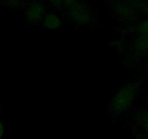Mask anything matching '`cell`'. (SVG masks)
Listing matches in <instances>:
<instances>
[{
  "instance_id": "cell-3",
  "label": "cell",
  "mask_w": 148,
  "mask_h": 139,
  "mask_svg": "<svg viewBox=\"0 0 148 139\" xmlns=\"http://www.w3.org/2000/svg\"><path fill=\"white\" fill-rule=\"evenodd\" d=\"M24 7L26 20L30 25L40 24L48 12L43 0H30Z\"/></svg>"
},
{
  "instance_id": "cell-6",
  "label": "cell",
  "mask_w": 148,
  "mask_h": 139,
  "mask_svg": "<svg viewBox=\"0 0 148 139\" xmlns=\"http://www.w3.org/2000/svg\"><path fill=\"white\" fill-rule=\"evenodd\" d=\"M135 120L148 134V112L139 111L135 114Z\"/></svg>"
},
{
  "instance_id": "cell-8",
  "label": "cell",
  "mask_w": 148,
  "mask_h": 139,
  "mask_svg": "<svg viewBox=\"0 0 148 139\" xmlns=\"http://www.w3.org/2000/svg\"><path fill=\"white\" fill-rule=\"evenodd\" d=\"M46 1H47L48 2L50 3V4L52 5V7L57 9V10H61V9H62V1H61V0H46Z\"/></svg>"
},
{
  "instance_id": "cell-7",
  "label": "cell",
  "mask_w": 148,
  "mask_h": 139,
  "mask_svg": "<svg viewBox=\"0 0 148 139\" xmlns=\"http://www.w3.org/2000/svg\"><path fill=\"white\" fill-rule=\"evenodd\" d=\"M0 2L5 7L14 10L21 9L25 6L23 0H0Z\"/></svg>"
},
{
  "instance_id": "cell-5",
  "label": "cell",
  "mask_w": 148,
  "mask_h": 139,
  "mask_svg": "<svg viewBox=\"0 0 148 139\" xmlns=\"http://www.w3.org/2000/svg\"><path fill=\"white\" fill-rule=\"evenodd\" d=\"M40 24L47 30H56L60 29L62 26L63 20L59 13L55 12H47Z\"/></svg>"
},
{
  "instance_id": "cell-2",
  "label": "cell",
  "mask_w": 148,
  "mask_h": 139,
  "mask_svg": "<svg viewBox=\"0 0 148 139\" xmlns=\"http://www.w3.org/2000/svg\"><path fill=\"white\" fill-rule=\"evenodd\" d=\"M62 9L66 11L68 18L78 26L90 25L93 15L90 7L82 0H61Z\"/></svg>"
},
{
  "instance_id": "cell-1",
  "label": "cell",
  "mask_w": 148,
  "mask_h": 139,
  "mask_svg": "<svg viewBox=\"0 0 148 139\" xmlns=\"http://www.w3.org/2000/svg\"><path fill=\"white\" fill-rule=\"evenodd\" d=\"M137 93V85L134 83H128L121 87L110 102L108 109L109 114L112 117L125 114L134 104Z\"/></svg>"
},
{
  "instance_id": "cell-4",
  "label": "cell",
  "mask_w": 148,
  "mask_h": 139,
  "mask_svg": "<svg viewBox=\"0 0 148 139\" xmlns=\"http://www.w3.org/2000/svg\"><path fill=\"white\" fill-rule=\"evenodd\" d=\"M111 7L120 20H130L132 16V6L127 0H114Z\"/></svg>"
},
{
  "instance_id": "cell-9",
  "label": "cell",
  "mask_w": 148,
  "mask_h": 139,
  "mask_svg": "<svg viewBox=\"0 0 148 139\" xmlns=\"http://www.w3.org/2000/svg\"><path fill=\"white\" fill-rule=\"evenodd\" d=\"M4 133H5V127H4L2 120L0 119V139H2L4 138Z\"/></svg>"
}]
</instances>
